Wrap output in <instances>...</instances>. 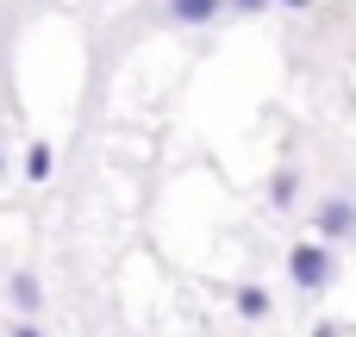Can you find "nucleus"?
I'll return each mask as SVG.
<instances>
[{
    "label": "nucleus",
    "instance_id": "1a4fd4ad",
    "mask_svg": "<svg viewBox=\"0 0 356 337\" xmlns=\"http://www.w3.org/2000/svg\"><path fill=\"white\" fill-rule=\"evenodd\" d=\"M282 6H294V13H307V6H313V0H282Z\"/></svg>",
    "mask_w": 356,
    "mask_h": 337
},
{
    "label": "nucleus",
    "instance_id": "6e6552de",
    "mask_svg": "<svg viewBox=\"0 0 356 337\" xmlns=\"http://www.w3.org/2000/svg\"><path fill=\"white\" fill-rule=\"evenodd\" d=\"M263 6H275V0H225V13H263Z\"/></svg>",
    "mask_w": 356,
    "mask_h": 337
},
{
    "label": "nucleus",
    "instance_id": "9d476101",
    "mask_svg": "<svg viewBox=\"0 0 356 337\" xmlns=\"http://www.w3.org/2000/svg\"><path fill=\"white\" fill-rule=\"evenodd\" d=\"M6 169H13V163H6V150H0V181H6Z\"/></svg>",
    "mask_w": 356,
    "mask_h": 337
},
{
    "label": "nucleus",
    "instance_id": "f257e3e1",
    "mask_svg": "<svg viewBox=\"0 0 356 337\" xmlns=\"http://www.w3.org/2000/svg\"><path fill=\"white\" fill-rule=\"evenodd\" d=\"M288 281H294L307 300L332 294V281H338V244H325V238H300V244L288 250Z\"/></svg>",
    "mask_w": 356,
    "mask_h": 337
},
{
    "label": "nucleus",
    "instance_id": "20e7f679",
    "mask_svg": "<svg viewBox=\"0 0 356 337\" xmlns=\"http://www.w3.org/2000/svg\"><path fill=\"white\" fill-rule=\"evenodd\" d=\"M232 313H238L244 325H269V313H275V294H269L263 281H244V288L232 294Z\"/></svg>",
    "mask_w": 356,
    "mask_h": 337
},
{
    "label": "nucleus",
    "instance_id": "423d86ee",
    "mask_svg": "<svg viewBox=\"0 0 356 337\" xmlns=\"http://www.w3.org/2000/svg\"><path fill=\"white\" fill-rule=\"evenodd\" d=\"M6 300H13L19 313H38V306H44V281H38L31 269H13V281H6Z\"/></svg>",
    "mask_w": 356,
    "mask_h": 337
},
{
    "label": "nucleus",
    "instance_id": "39448f33",
    "mask_svg": "<svg viewBox=\"0 0 356 337\" xmlns=\"http://www.w3.org/2000/svg\"><path fill=\"white\" fill-rule=\"evenodd\" d=\"M269 213H300V169L294 163H282L269 175Z\"/></svg>",
    "mask_w": 356,
    "mask_h": 337
},
{
    "label": "nucleus",
    "instance_id": "f03ea898",
    "mask_svg": "<svg viewBox=\"0 0 356 337\" xmlns=\"http://www.w3.org/2000/svg\"><path fill=\"white\" fill-rule=\"evenodd\" d=\"M313 238H325V244H350L356 238V200L350 194H325L313 206Z\"/></svg>",
    "mask_w": 356,
    "mask_h": 337
},
{
    "label": "nucleus",
    "instance_id": "7ed1b4c3",
    "mask_svg": "<svg viewBox=\"0 0 356 337\" xmlns=\"http://www.w3.org/2000/svg\"><path fill=\"white\" fill-rule=\"evenodd\" d=\"M163 19L200 31V25H219V19H225V0H163Z\"/></svg>",
    "mask_w": 356,
    "mask_h": 337
},
{
    "label": "nucleus",
    "instance_id": "0eeeda50",
    "mask_svg": "<svg viewBox=\"0 0 356 337\" xmlns=\"http://www.w3.org/2000/svg\"><path fill=\"white\" fill-rule=\"evenodd\" d=\"M50 175H56V150L44 138H31L25 144V181H50Z\"/></svg>",
    "mask_w": 356,
    "mask_h": 337
}]
</instances>
